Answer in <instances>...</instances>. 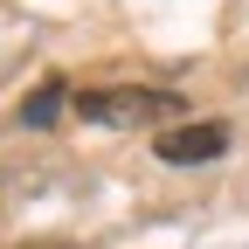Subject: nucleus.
I'll return each instance as SVG.
<instances>
[{"mask_svg":"<svg viewBox=\"0 0 249 249\" xmlns=\"http://www.w3.org/2000/svg\"><path fill=\"white\" fill-rule=\"evenodd\" d=\"M76 111H83L90 124H139V118L180 111V97H166V90H83Z\"/></svg>","mask_w":249,"mask_h":249,"instance_id":"obj_1","label":"nucleus"},{"mask_svg":"<svg viewBox=\"0 0 249 249\" xmlns=\"http://www.w3.org/2000/svg\"><path fill=\"white\" fill-rule=\"evenodd\" d=\"M229 152V124H173V132H160V160L166 166H201V160H222Z\"/></svg>","mask_w":249,"mask_h":249,"instance_id":"obj_2","label":"nucleus"},{"mask_svg":"<svg viewBox=\"0 0 249 249\" xmlns=\"http://www.w3.org/2000/svg\"><path fill=\"white\" fill-rule=\"evenodd\" d=\"M55 118H62V83H42L35 97L21 104V124H55Z\"/></svg>","mask_w":249,"mask_h":249,"instance_id":"obj_3","label":"nucleus"},{"mask_svg":"<svg viewBox=\"0 0 249 249\" xmlns=\"http://www.w3.org/2000/svg\"><path fill=\"white\" fill-rule=\"evenodd\" d=\"M28 249H62V242H28Z\"/></svg>","mask_w":249,"mask_h":249,"instance_id":"obj_4","label":"nucleus"}]
</instances>
